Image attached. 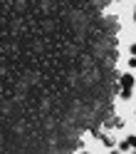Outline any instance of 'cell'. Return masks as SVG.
<instances>
[{
    "label": "cell",
    "mask_w": 136,
    "mask_h": 154,
    "mask_svg": "<svg viewBox=\"0 0 136 154\" xmlns=\"http://www.w3.org/2000/svg\"><path fill=\"white\" fill-rule=\"evenodd\" d=\"M116 3H121V0H116Z\"/></svg>",
    "instance_id": "8992f818"
},
{
    "label": "cell",
    "mask_w": 136,
    "mask_h": 154,
    "mask_svg": "<svg viewBox=\"0 0 136 154\" xmlns=\"http://www.w3.org/2000/svg\"><path fill=\"white\" fill-rule=\"evenodd\" d=\"M131 55H136V42H134V45H131Z\"/></svg>",
    "instance_id": "5b68a950"
},
{
    "label": "cell",
    "mask_w": 136,
    "mask_h": 154,
    "mask_svg": "<svg viewBox=\"0 0 136 154\" xmlns=\"http://www.w3.org/2000/svg\"><path fill=\"white\" fill-rule=\"evenodd\" d=\"M121 87H126V90L134 87V77H131V75H124V77H121Z\"/></svg>",
    "instance_id": "6da1fadb"
},
{
    "label": "cell",
    "mask_w": 136,
    "mask_h": 154,
    "mask_svg": "<svg viewBox=\"0 0 136 154\" xmlns=\"http://www.w3.org/2000/svg\"><path fill=\"white\" fill-rule=\"evenodd\" d=\"M126 142H129V147H131V149H136V134H131V137L126 139Z\"/></svg>",
    "instance_id": "7a4b0ae2"
},
{
    "label": "cell",
    "mask_w": 136,
    "mask_h": 154,
    "mask_svg": "<svg viewBox=\"0 0 136 154\" xmlns=\"http://www.w3.org/2000/svg\"><path fill=\"white\" fill-rule=\"evenodd\" d=\"M129 67H131V70H136V55H131V60H129Z\"/></svg>",
    "instance_id": "277c9868"
},
{
    "label": "cell",
    "mask_w": 136,
    "mask_h": 154,
    "mask_svg": "<svg viewBox=\"0 0 136 154\" xmlns=\"http://www.w3.org/2000/svg\"><path fill=\"white\" fill-rule=\"evenodd\" d=\"M129 97H131V90L124 87V90H121V100H129Z\"/></svg>",
    "instance_id": "3957f363"
}]
</instances>
